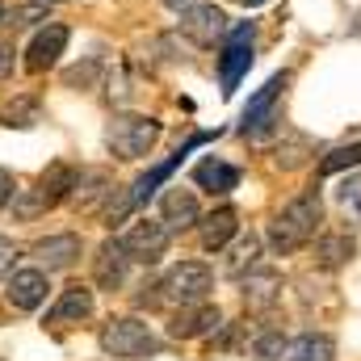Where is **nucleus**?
Returning a JSON list of instances; mask_svg holds the SVG:
<instances>
[{
	"label": "nucleus",
	"mask_w": 361,
	"mask_h": 361,
	"mask_svg": "<svg viewBox=\"0 0 361 361\" xmlns=\"http://www.w3.org/2000/svg\"><path fill=\"white\" fill-rule=\"evenodd\" d=\"M319 223H324V202H319V193H315V189H307V193L290 197V202L273 214L269 248L277 252V257H294L298 248H307V244L315 240Z\"/></svg>",
	"instance_id": "f257e3e1"
},
{
	"label": "nucleus",
	"mask_w": 361,
	"mask_h": 361,
	"mask_svg": "<svg viewBox=\"0 0 361 361\" xmlns=\"http://www.w3.org/2000/svg\"><path fill=\"white\" fill-rule=\"evenodd\" d=\"M101 353L118 361H143V357H160L164 341L152 332V324H143L135 315H118L101 328Z\"/></svg>",
	"instance_id": "f03ea898"
},
{
	"label": "nucleus",
	"mask_w": 361,
	"mask_h": 361,
	"mask_svg": "<svg viewBox=\"0 0 361 361\" xmlns=\"http://www.w3.org/2000/svg\"><path fill=\"white\" fill-rule=\"evenodd\" d=\"M164 135V122L160 118H147V114H114L109 126H105V147L118 156V160H143Z\"/></svg>",
	"instance_id": "7ed1b4c3"
},
{
	"label": "nucleus",
	"mask_w": 361,
	"mask_h": 361,
	"mask_svg": "<svg viewBox=\"0 0 361 361\" xmlns=\"http://www.w3.org/2000/svg\"><path fill=\"white\" fill-rule=\"evenodd\" d=\"M214 290V269L202 265V261H180L160 277L156 286V298L169 302V307H193V302H206Z\"/></svg>",
	"instance_id": "20e7f679"
},
{
	"label": "nucleus",
	"mask_w": 361,
	"mask_h": 361,
	"mask_svg": "<svg viewBox=\"0 0 361 361\" xmlns=\"http://www.w3.org/2000/svg\"><path fill=\"white\" fill-rule=\"evenodd\" d=\"M252 21H240L235 30H227V38H223V55H219V80H223V97H231V92L240 89V80H244V72L252 68Z\"/></svg>",
	"instance_id": "39448f33"
},
{
	"label": "nucleus",
	"mask_w": 361,
	"mask_h": 361,
	"mask_svg": "<svg viewBox=\"0 0 361 361\" xmlns=\"http://www.w3.org/2000/svg\"><path fill=\"white\" fill-rule=\"evenodd\" d=\"M286 85H290V72H277V76L265 80V89H257V97L240 114V135H261L277 122V101H281Z\"/></svg>",
	"instance_id": "423d86ee"
},
{
	"label": "nucleus",
	"mask_w": 361,
	"mask_h": 361,
	"mask_svg": "<svg viewBox=\"0 0 361 361\" xmlns=\"http://www.w3.org/2000/svg\"><path fill=\"white\" fill-rule=\"evenodd\" d=\"M177 25L189 42H197V47H206V51L227 38V13L214 8V4H189V8H180Z\"/></svg>",
	"instance_id": "0eeeda50"
},
{
	"label": "nucleus",
	"mask_w": 361,
	"mask_h": 361,
	"mask_svg": "<svg viewBox=\"0 0 361 361\" xmlns=\"http://www.w3.org/2000/svg\"><path fill=\"white\" fill-rule=\"evenodd\" d=\"M169 240H173V231H169L160 219H139V223H130V231L122 235L130 261H143V265H156V261L169 252Z\"/></svg>",
	"instance_id": "6e6552de"
},
{
	"label": "nucleus",
	"mask_w": 361,
	"mask_h": 361,
	"mask_svg": "<svg viewBox=\"0 0 361 361\" xmlns=\"http://www.w3.org/2000/svg\"><path fill=\"white\" fill-rule=\"evenodd\" d=\"M4 294L13 302V311H38L51 294V277H47V269H13L4 277Z\"/></svg>",
	"instance_id": "1a4fd4ad"
},
{
	"label": "nucleus",
	"mask_w": 361,
	"mask_h": 361,
	"mask_svg": "<svg viewBox=\"0 0 361 361\" xmlns=\"http://www.w3.org/2000/svg\"><path fill=\"white\" fill-rule=\"evenodd\" d=\"M63 51H68V25H63V21H47V25L34 34L30 51H25V68H30V72H51Z\"/></svg>",
	"instance_id": "9d476101"
},
{
	"label": "nucleus",
	"mask_w": 361,
	"mask_h": 361,
	"mask_svg": "<svg viewBox=\"0 0 361 361\" xmlns=\"http://www.w3.org/2000/svg\"><path fill=\"white\" fill-rule=\"evenodd\" d=\"M160 223L169 231H193L202 223V206H197L193 189H180V185L164 189V197H160Z\"/></svg>",
	"instance_id": "9b49d317"
},
{
	"label": "nucleus",
	"mask_w": 361,
	"mask_h": 361,
	"mask_svg": "<svg viewBox=\"0 0 361 361\" xmlns=\"http://www.w3.org/2000/svg\"><path fill=\"white\" fill-rule=\"evenodd\" d=\"M214 328H223V315H219V307H210V302L177 307L173 319H169V336H173V341H193V336H206V332H214Z\"/></svg>",
	"instance_id": "f8f14e48"
},
{
	"label": "nucleus",
	"mask_w": 361,
	"mask_h": 361,
	"mask_svg": "<svg viewBox=\"0 0 361 361\" xmlns=\"http://www.w3.org/2000/svg\"><path fill=\"white\" fill-rule=\"evenodd\" d=\"M126 273H130V252L122 240H105L92 257V277L101 290H122L126 286Z\"/></svg>",
	"instance_id": "ddd939ff"
},
{
	"label": "nucleus",
	"mask_w": 361,
	"mask_h": 361,
	"mask_svg": "<svg viewBox=\"0 0 361 361\" xmlns=\"http://www.w3.org/2000/svg\"><path fill=\"white\" fill-rule=\"evenodd\" d=\"M80 235L76 231H59V235H47V240H38L34 244V261H38V269L55 273V269H72L76 261H80Z\"/></svg>",
	"instance_id": "4468645a"
},
{
	"label": "nucleus",
	"mask_w": 361,
	"mask_h": 361,
	"mask_svg": "<svg viewBox=\"0 0 361 361\" xmlns=\"http://www.w3.org/2000/svg\"><path fill=\"white\" fill-rule=\"evenodd\" d=\"M92 315V290L89 286H68L63 294H59V302L47 311V319H42V328H72V324H80V319H89Z\"/></svg>",
	"instance_id": "2eb2a0df"
},
{
	"label": "nucleus",
	"mask_w": 361,
	"mask_h": 361,
	"mask_svg": "<svg viewBox=\"0 0 361 361\" xmlns=\"http://www.w3.org/2000/svg\"><path fill=\"white\" fill-rule=\"evenodd\" d=\"M240 286H244L248 311H269L273 302L281 298V273L269 269V265H252V269L240 277Z\"/></svg>",
	"instance_id": "dca6fc26"
},
{
	"label": "nucleus",
	"mask_w": 361,
	"mask_h": 361,
	"mask_svg": "<svg viewBox=\"0 0 361 361\" xmlns=\"http://www.w3.org/2000/svg\"><path fill=\"white\" fill-rule=\"evenodd\" d=\"M193 185L206 189V193H214V197H227L231 189H240V169L227 164V160H219V156H206L193 169Z\"/></svg>",
	"instance_id": "f3484780"
},
{
	"label": "nucleus",
	"mask_w": 361,
	"mask_h": 361,
	"mask_svg": "<svg viewBox=\"0 0 361 361\" xmlns=\"http://www.w3.org/2000/svg\"><path fill=\"white\" fill-rule=\"evenodd\" d=\"M206 139H210V135H193V139H189V143H185V147L177 152V156H169L164 164H156V169H147L143 177L135 180V185H130V202H135V206H143V202H147V197L156 193V185H160V180H169V177H173V169H180V160H185V156H189V152H193L197 143H206Z\"/></svg>",
	"instance_id": "a211bd4d"
},
{
	"label": "nucleus",
	"mask_w": 361,
	"mask_h": 361,
	"mask_svg": "<svg viewBox=\"0 0 361 361\" xmlns=\"http://www.w3.org/2000/svg\"><path fill=\"white\" fill-rule=\"evenodd\" d=\"M114 193V180L105 169H85L80 180H76V189H72V206L80 210V214H97L101 210V202Z\"/></svg>",
	"instance_id": "6ab92c4d"
},
{
	"label": "nucleus",
	"mask_w": 361,
	"mask_h": 361,
	"mask_svg": "<svg viewBox=\"0 0 361 361\" xmlns=\"http://www.w3.org/2000/svg\"><path fill=\"white\" fill-rule=\"evenodd\" d=\"M197 227H202V248H206V252H223L227 240L240 231V214H235V206H219V210L206 214Z\"/></svg>",
	"instance_id": "aec40b11"
},
{
	"label": "nucleus",
	"mask_w": 361,
	"mask_h": 361,
	"mask_svg": "<svg viewBox=\"0 0 361 361\" xmlns=\"http://www.w3.org/2000/svg\"><path fill=\"white\" fill-rule=\"evenodd\" d=\"M76 180H80V173H76L72 164L55 160V164L38 177V193H42L47 210H51V206H59V202H68V197H72V189H76Z\"/></svg>",
	"instance_id": "412c9836"
},
{
	"label": "nucleus",
	"mask_w": 361,
	"mask_h": 361,
	"mask_svg": "<svg viewBox=\"0 0 361 361\" xmlns=\"http://www.w3.org/2000/svg\"><path fill=\"white\" fill-rule=\"evenodd\" d=\"M353 235L349 231H328V235H319L315 240V265L319 269H341V265H349L353 261Z\"/></svg>",
	"instance_id": "4be33fe9"
},
{
	"label": "nucleus",
	"mask_w": 361,
	"mask_h": 361,
	"mask_svg": "<svg viewBox=\"0 0 361 361\" xmlns=\"http://www.w3.org/2000/svg\"><path fill=\"white\" fill-rule=\"evenodd\" d=\"M286 361H336V341L324 332H307L286 349Z\"/></svg>",
	"instance_id": "5701e85b"
},
{
	"label": "nucleus",
	"mask_w": 361,
	"mask_h": 361,
	"mask_svg": "<svg viewBox=\"0 0 361 361\" xmlns=\"http://www.w3.org/2000/svg\"><path fill=\"white\" fill-rule=\"evenodd\" d=\"M0 122H4V126H17V130H30V126L42 122V101L30 97V92H21V97H13V101L0 109Z\"/></svg>",
	"instance_id": "b1692460"
},
{
	"label": "nucleus",
	"mask_w": 361,
	"mask_h": 361,
	"mask_svg": "<svg viewBox=\"0 0 361 361\" xmlns=\"http://www.w3.org/2000/svg\"><path fill=\"white\" fill-rule=\"evenodd\" d=\"M349 169H361V143H345V147H336L319 160V177H336V173H349Z\"/></svg>",
	"instance_id": "393cba45"
},
{
	"label": "nucleus",
	"mask_w": 361,
	"mask_h": 361,
	"mask_svg": "<svg viewBox=\"0 0 361 361\" xmlns=\"http://www.w3.org/2000/svg\"><path fill=\"white\" fill-rule=\"evenodd\" d=\"M257 261H261V235H252V231H248V235H240V244L231 248V261H227V269L235 273V277H244V273L252 269Z\"/></svg>",
	"instance_id": "a878e982"
},
{
	"label": "nucleus",
	"mask_w": 361,
	"mask_h": 361,
	"mask_svg": "<svg viewBox=\"0 0 361 361\" xmlns=\"http://www.w3.org/2000/svg\"><path fill=\"white\" fill-rule=\"evenodd\" d=\"M336 206H341V214H345L353 227H361V173H353V177L341 180V189H336Z\"/></svg>",
	"instance_id": "bb28decb"
},
{
	"label": "nucleus",
	"mask_w": 361,
	"mask_h": 361,
	"mask_svg": "<svg viewBox=\"0 0 361 361\" xmlns=\"http://www.w3.org/2000/svg\"><path fill=\"white\" fill-rule=\"evenodd\" d=\"M34 21H47V4L42 0H34V4H0V25L21 30V25H34Z\"/></svg>",
	"instance_id": "cd10ccee"
},
{
	"label": "nucleus",
	"mask_w": 361,
	"mask_h": 361,
	"mask_svg": "<svg viewBox=\"0 0 361 361\" xmlns=\"http://www.w3.org/2000/svg\"><path fill=\"white\" fill-rule=\"evenodd\" d=\"M286 349H290V345H286V336H281V332H261V336L252 341V357H257V361H281Z\"/></svg>",
	"instance_id": "c85d7f7f"
},
{
	"label": "nucleus",
	"mask_w": 361,
	"mask_h": 361,
	"mask_svg": "<svg viewBox=\"0 0 361 361\" xmlns=\"http://www.w3.org/2000/svg\"><path fill=\"white\" fill-rule=\"evenodd\" d=\"M13 68H17V47L8 38H0V85L13 76Z\"/></svg>",
	"instance_id": "c756f323"
},
{
	"label": "nucleus",
	"mask_w": 361,
	"mask_h": 361,
	"mask_svg": "<svg viewBox=\"0 0 361 361\" xmlns=\"http://www.w3.org/2000/svg\"><path fill=\"white\" fill-rule=\"evenodd\" d=\"M13 265H17V244L0 235V277H8V273H13Z\"/></svg>",
	"instance_id": "7c9ffc66"
},
{
	"label": "nucleus",
	"mask_w": 361,
	"mask_h": 361,
	"mask_svg": "<svg viewBox=\"0 0 361 361\" xmlns=\"http://www.w3.org/2000/svg\"><path fill=\"white\" fill-rule=\"evenodd\" d=\"M13 193H17V180L0 169V206H8V202H13Z\"/></svg>",
	"instance_id": "2f4dec72"
},
{
	"label": "nucleus",
	"mask_w": 361,
	"mask_h": 361,
	"mask_svg": "<svg viewBox=\"0 0 361 361\" xmlns=\"http://www.w3.org/2000/svg\"><path fill=\"white\" fill-rule=\"evenodd\" d=\"M164 4H169V8H173V13H180V8H189V4H193V0H164Z\"/></svg>",
	"instance_id": "473e14b6"
},
{
	"label": "nucleus",
	"mask_w": 361,
	"mask_h": 361,
	"mask_svg": "<svg viewBox=\"0 0 361 361\" xmlns=\"http://www.w3.org/2000/svg\"><path fill=\"white\" fill-rule=\"evenodd\" d=\"M244 4H248V8H257V4H265V0H244Z\"/></svg>",
	"instance_id": "72a5a7b5"
}]
</instances>
